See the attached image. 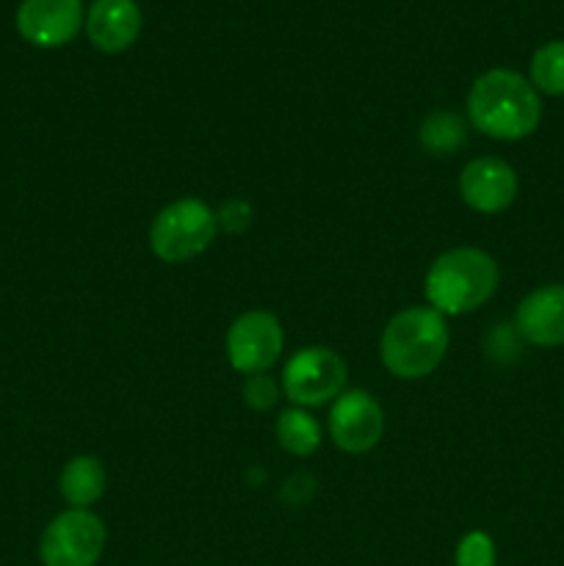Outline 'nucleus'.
Listing matches in <instances>:
<instances>
[{
  "mask_svg": "<svg viewBox=\"0 0 564 566\" xmlns=\"http://www.w3.org/2000/svg\"><path fill=\"white\" fill-rule=\"evenodd\" d=\"M470 125L495 142L529 138L542 122V99L534 83L514 70H490L476 77L468 94Z\"/></svg>",
  "mask_w": 564,
  "mask_h": 566,
  "instance_id": "obj_1",
  "label": "nucleus"
},
{
  "mask_svg": "<svg viewBox=\"0 0 564 566\" xmlns=\"http://www.w3.org/2000/svg\"><path fill=\"white\" fill-rule=\"evenodd\" d=\"M446 352V315L431 307H404L387 321L379 340L382 365L398 379H424L435 374Z\"/></svg>",
  "mask_w": 564,
  "mask_h": 566,
  "instance_id": "obj_2",
  "label": "nucleus"
},
{
  "mask_svg": "<svg viewBox=\"0 0 564 566\" xmlns=\"http://www.w3.org/2000/svg\"><path fill=\"white\" fill-rule=\"evenodd\" d=\"M501 271L487 252L459 247L442 252L426 274V298L440 315H468L479 310L498 291Z\"/></svg>",
  "mask_w": 564,
  "mask_h": 566,
  "instance_id": "obj_3",
  "label": "nucleus"
},
{
  "mask_svg": "<svg viewBox=\"0 0 564 566\" xmlns=\"http://www.w3.org/2000/svg\"><path fill=\"white\" fill-rule=\"evenodd\" d=\"M219 232V219L202 199H177L149 224V247L164 263H188L199 258Z\"/></svg>",
  "mask_w": 564,
  "mask_h": 566,
  "instance_id": "obj_4",
  "label": "nucleus"
},
{
  "mask_svg": "<svg viewBox=\"0 0 564 566\" xmlns=\"http://www.w3.org/2000/svg\"><path fill=\"white\" fill-rule=\"evenodd\" d=\"M108 531L88 509H66L48 523L39 539L42 566H97Z\"/></svg>",
  "mask_w": 564,
  "mask_h": 566,
  "instance_id": "obj_5",
  "label": "nucleus"
},
{
  "mask_svg": "<svg viewBox=\"0 0 564 566\" xmlns=\"http://www.w3.org/2000/svg\"><path fill=\"white\" fill-rule=\"evenodd\" d=\"M348 370L341 354L310 346L293 354L282 370V390L296 407H324L346 390Z\"/></svg>",
  "mask_w": 564,
  "mask_h": 566,
  "instance_id": "obj_6",
  "label": "nucleus"
},
{
  "mask_svg": "<svg viewBox=\"0 0 564 566\" xmlns=\"http://www.w3.org/2000/svg\"><path fill=\"white\" fill-rule=\"evenodd\" d=\"M282 346H285L282 324L265 310L238 315L227 332V359L238 374H269L280 363Z\"/></svg>",
  "mask_w": 564,
  "mask_h": 566,
  "instance_id": "obj_7",
  "label": "nucleus"
},
{
  "mask_svg": "<svg viewBox=\"0 0 564 566\" xmlns=\"http://www.w3.org/2000/svg\"><path fill=\"white\" fill-rule=\"evenodd\" d=\"M385 434L379 401L365 390H343L330 412V437L341 451L368 453Z\"/></svg>",
  "mask_w": 564,
  "mask_h": 566,
  "instance_id": "obj_8",
  "label": "nucleus"
},
{
  "mask_svg": "<svg viewBox=\"0 0 564 566\" xmlns=\"http://www.w3.org/2000/svg\"><path fill=\"white\" fill-rule=\"evenodd\" d=\"M17 33L28 44L42 50H55L70 44L81 33L83 3L81 0H22L17 6Z\"/></svg>",
  "mask_w": 564,
  "mask_h": 566,
  "instance_id": "obj_9",
  "label": "nucleus"
},
{
  "mask_svg": "<svg viewBox=\"0 0 564 566\" xmlns=\"http://www.w3.org/2000/svg\"><path fill=\"white\" fill-rule=\"evenodd\" d=\"M459 197L476 213H503L518 197V175L501 158H476L459 175Z\"/></svg>",
  "mask_w": 564,
  "mask_h": 566,
  "instance_id": "obj_10",
  "label": "nucleus"
},
{
  "mask_svg": "<svg viewBox=\"0 0 564 566\" xmlns=\"http://www.w3.org/2000/svg\"><path fill=\"white\" fill-rule=\"evenodd\" d=\"M514 329L531 346H564V285L553 282V285H542L531 291L518 304Z\"/></svg>",
  "mask_w": 564,
  "mask_h": 566,
  "instance_id": "obj_11",
  "label": "nucleus"
},
{
  "mask_svg": "<svg viewBox=\"0 0 564 566\" xmlns=\"http://www.w3.org/2000/svg\"><path fill=\"white\" fill-rule=\"evenodd\" d=\"M86 36L100 53H125L142 33V9L136 0H94L86 11Z\"/></svg>",
  "mask_w": 564,
  "mask_h": 566,
  "instance_id": "obj_12",
  "label": "nucleus"
},
{
  "mask_svg": "<svg viewBox=\"0 0 564 566\" xmlns=\"http://www.w3.org/2000/svg\"><path fill=\"white\" fill-rule=\"evenodd\" d=\"M105 484H108V475L97 457L70 459L59 475V492L72 509L94 506L105 495Z\"/></svg>",
  "mask_w": 564,
  "mask_h": 566,
  "instance_id": "obj_13",
  "label": "nucleus"
},
{
  "mask_svg": "<svg viewBox=\"0 0 564 566\" xmlns=\"http://www.w3.org/2000/svg\"><path fill=\"white\" fill-rule=\"evenodd\" d=\"M276 442L285 448L293 457H310V453L318 451L321 446V423L310 412H304L302 407L285 409V412L276 418Z\"/></svg>",
  "mask_w": 564,
  "mask_h": 566,
  "instance_id": "obj_14",
  "label": "nucleus"
},
{
  "mask_svg": "<svg viewBox=\"0 0 564 566\" xmlns=\"http://www.w3.org/2000/svg\"><path fill=\"white\" fill-rule=\"evenodd\" d=\"M531 83L536 92L562 97L564 94V42H547L531 59Z\"/></svg>",
  "mask_w": 564,
  "mask_h": 566,
  "instance_id": "obj_15",
  "label": "nucleus"
},
{
  "mask_svg": "<svg viewBox=\"0 0 564 566\" xmlns=\"http://www.w3.org/2000/svg\"><path fill=\"white\" fill-rule=\"evenodd\" d=\"M420 144L435 155H451L464 144V125L457 114L437 111L420 125Z\"/></svg>",
  "mask_w": 564,
  "mask_h": 566,
  "instance_id": "obj_16",
  "label": "nucleus"
},
{
  "mask_svg": "<svg viewBox=\"0 0 564 566\" xmlns=\"http://www.w3.org/2000/svg\"><path fill=\"white\" fill-rule=\"evenodd\" d=\"M457 566H495V542L484 531H470L457 545Z\"/></svg>",
  "mask_w": 564,
  "mask_h": 566,
  "instance_id": "obj_17",
  "label": "nucleus"
},
{
  "mask_svg": "<svg viewBox=\"0 0 564 566\" xmlns=\"http://www.w3.org/2000/svg\"><path fill=\"white\" fill-rule=\"evenodd\" d=\"M280 398V387L274 385L269 374H254L249 376L247 385H243V401L254 409V412H265L271 409Z\"/></svg>",
  "mask_w": 564,
  "mask_h": 566,
  "instance_id": "obj_18",
  "label": "nucleus"
}]
</instances>
